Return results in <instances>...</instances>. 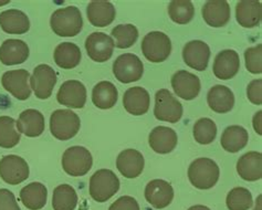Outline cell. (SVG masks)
Segmentation results:
<instances>
[{
  "instance_id": "cell-1",
  "label": "cell",
  "mask_w": 262,
  "mask_h": 210,
  "mask_svg": "<svg viewBox=\"0 0 262 210\" xmlns=\"http://www.w3.org/2000/svg\"><path fill=\"white\" fill-rule=\"evenodd\" d=\"M50 25L53 32L60 37H75L82 30L83 19L77 7L69 6L52 13Z\"/></svg>"
},
{
  "instance_id": "cell-2",
  "label": "cell",
  "mask_w": 262,
  "mask_h": 210,
  "mask_svg": "<svg viewBox=\"0 0 262 210\" xmlns=\"http://www.w3.org/2000/svg\"><path fill=\"white\" fill-rule=\"evenodd\" d=\"M220 171L217 163L210 158H197L188 168V178L198 189H210L217 184Z\"/></svg>"
},
{
  "instance_id": "cell-3",
  "label": "cell",
  "mask_w": 262,
  "mask_h": 210,
  "mask_svg": "<svg viewBox=\"0 0 262 210\" xmlns=\"http://www.w3.org/2000/svg\"><path fill=\"white\" fill-rule=\"evenodd\" d=\"M120 179L110 170L95 172L90 179L89 192L91 197L98 202H105L119 192Z\"/></svg>"
},
{
  "instance_id": "cell-4",
  "label": "cell",
  "mask_w": 262,
  "mask_h": 210,
  "mask_svg": "<svg viewBox=\"0 0 262 210\" xmlns=\"http://www.w3.org/2000/svg\"><path fill=\"white\" fill-rule=\"evenodd\" d=\"M80 117L71 110H57L50 117L51 134L60 141H68L80 131Z\"/></svg>"
},
{
  "instance_id": "cell-5",
  "label": "cell",
  "mask_w": 262,
  "mask_h": 210,
  "mask_svg": "<svg viewBox=\"0 0 262 210\" xmlns=\"http://www.w3.org/2000/svg\"><path fill=\"white\" fill-rule=\"evenodd\" d=\"M92 164L91 153L83 146H72L62 156V168L73 177L84 176L92 168Z\"/></svg>"
},
{
  "instance_id": "cell-6",
  "label": "cell",
  "mask_w": 262,
  "mask_h": 210,
  "mask_svg": "<svg viewBox=\"0 0 262 210\" xmlns=\"http://www.w3.org/2000/svg\"><path fill=\"white\" fill-rule=\"evenodd\" d=\"M142 51L144 57L150 62H164L171 52L170 39L164 32L151 31L142 41Z\"/></svg>"
},
{
  "instance_id": "cell-7",
  "label": "cell",
  "mask_w": 262,
  "mask_h": 210,
  "mask_svg": "<svg viewBox=\"0 0 262 210\" xmlns=\"http://www.w3.org/2000/svg\"><path fill=\"white\" fill-rule=\"evenodd\" d=\"M154 115L160 121L177 123L183 116V105L168 90L162 89L155 94Z\"/></svg>"
},
{
  "instance_id": "cell-8",
  "label": "cell",
  "mask_w": 262,
  "mask_h": 210,
  "mask_svg": "<svg viewBox=\"0 0 262 210\" xmlns=\"http://www.w3.org/2000/svg\"><path fill=\"white\" fill-rule=\"evenodd\" d=\"M115 78L122 83L139 81L144 73L142 60L133 53H124L117 58L113 65Z\"/></svg>"
},
{
  "instance_id": "cell-9",
  "label": "cell",
  "mask_w": 262,
  "mask_h": 210,
  "mask_svg": "<svg viewBox=\"0 0 262 210\" xmlns=\"http://www.w3.org/2000/svg\"><path fill=\"white\" fill-rule=\"evenodd\" d=\"M0 177L10 185H19L29 177V166L17 155H7L0 160Z\"/></svg>"
},
{
  "instance_id": "cell-10",
  "label": "cell",
  "mask_w": 262,
  "mask_h": 210,
  "mask_svg": "<svg viewBox=\"0 0 262 210\" xmlns=\"http://www.w3.org/2000/svg\"><path fill=\"white\" fill-rule=\"evenodd\" d=\"M57 80V73L50 66L39 65L33 70V74L30 76V87L33 89L38 99L46 100L51 96Z\"/></svg>"
},
{
  "instance_id": "cell-11",
  "label": "cell",
  "mask_w": 262,
  "mask_h": 210,
  "mask_svg": "<svg viewBox=\"0 0 262 210\" xmlns=\"http://www.w3.org/2000/svg\"><path fill=\"white\" fill-rule=\"evenodd\" d=\"M29 79L30 73L27 70H12L4 73L2 83L4 89L11 95L20 101H25L31 95V89L28 84Z\"/></svg>"
},
{
  "instance_id": "cell-12",
  "label": "cell",
  "mask_w": 262,
  "mask_h": 210,
  "mask_svg": "<svg viewBox=\"0 0 262 210\" xmlns=\"http://www.w3.org/2000/svg\"><path fill=\"white\" fill-rule=\"evenodd\" d=\"M114 40L103 32H93L85 40L88 55L95 62H105L111 59L114 51Z\"/></svg>"
},
{
  "instance_id": "cell-13",
  "label": "cell",
  "mask_w": 262,
  "mask_h": 210,
  "mask_svg": "<svg viewBox=\"0 0 262 210\" xmlns=\"http://www.w3.org/2000/svg\"><path fill=\"white\" fill-rule=\"evenodd\" d=\"M171 88L177 96L183 100H194L201 92V80L197 75L185 70L177 71L171 76Z\"/></svg>"
},
{
  "instance_id": "cell-14",
  "label": "cell",
  "mask_w": 262,
  "mask_h": 210,
  "mask_svg": "<svg viewBox=\"0 0 262 210\" xmlns=\"http://www.w3.org/2000/svg\"><path fill=\"white\" fill-rule=\"evenodd\" d=\"M57 100L60 104L71 109H82L86 102V89L84 84L77 80H69L62 83Z\"/></svg>"
},
{
  "instance_id": "cell-15",
  "label": "cell",
  "mask_w": 262,
  "mask_h": 210,
  "mask_svg": "<svg viewBox=\"0 0 262 210\" xmlns=\"http://www.w3.org/2000/svg\"><path fill=\"white\" fill-rule=\"evenodd\" d=\"M210 48L204 41L194 40L186 44L183 50V59L189 68L197 71H205L208 67Z\"/></svg>"
},
{
  "instance_id": "cell-16",
  "label": "cell",
  "mask_w": 262,
  "mask_h": 210,
  "mask_svg": "<svg viewBox=\"0 0 262 210\" xmlns=\"http://www.w3.org/2000/svg\"><path fill=\"white\" fill-rule=\"evenodd\" d=\"M145 198L156 209L166 208L174 199V189L166 180H150L145 188Z\"/></svg>"
},
{
  "instance_id": "cell-17",
  "label": "cell",
  "mask_w": 262,
  "mask_h": 210,
  "mask_svg": "<svg viewBox=\"0 0 262 210\" xmlns=\"http://www.w3.org/2000/svg\"><path fill=\"white\" fill-rule=\"evenodd\" d=\"M239 69V54L234 50H224L216 55L212 71L217 79L229 80L238 73Z\"/></svg>"
},
{
  "instance_id": "cell-18",
  "label": "cell",
  "mask_w": 262,
  "mask_h": 210,
  "mask_svg": "<svg viewBox=\"0 0 262 210\" xmlns=\"http://www.w3.org/2000/svg\"><path fill=\"white\" fill-rule=\"evenodd\" d=\"M144 164L142 153L133 149L121 152L116 159L117 170L126 178L139 177L144 170Z\"/></svg>"
},
{
  "instance_id": "cell-19",
  "label": "cell",
  "mask_w": 262,
  "mask_h": 210,
  "mask_svg": "<svg viewBox=\"0 0 262 210\" xmlns=\"http://www.w3.org/2000/svg\"><path fill=\"white\" fill-rule=\"evenodd\" d=\"M150 104V96L142 87L129 88L123 96V105L129 114L140 116L147 113Z\"/></svg>"
},
{
  "instance_id": "cell-20",
  "label": "cell",
  "mask_w": 262,
  "mask_h": 210,
  "mask_svg": "<svg viewBox=\"0 0 262 210\" xmlns=\"http://www.w3.org/2000/svg\"><path fill=\"white\" fill-rule=\"evenodd\" d=\"M28 58L29 48L23 40H6L0 47V61L5 66L21 65Z\"/></svg>"
},
{
  "instance_id": "cell-21",
  "label": "cell",
  "mask_w": 262,
  "mask_h": 210,
  "mask_svg": "<svg viewBox=\"0 0 262 210\" xmlns=\"http://www.w3.org/2000/svg\"><path fill=\"white\" fill-rule=\"evenodd\" d=\"M202 12L206 24L213 28L224 27L230 20V7L225 0L207 2L203 7Z\"/></svg>"
},
{
  "instance_id": "cell-22",
  "label": "cell",
  "mask_w": 262,
  "mask_h": 210,
  "mask_svg": "<svg viewBox=\"0 0 262 210\" xmlns=\"http://www.w3.org/2000/svg\"><path fill=\"white\" fill-rule=\"evenodd\" d=\"M177 134L173 129L166 126H157L150 132L148 143L150 149L158 154L173 152L177 145Z\"/></svg>"
},
{
  "instance_id": "cell-23",
  "label": "cell",
  "mask_w": 262,
  "mask_h": 210,
  "mask_svg": "<svg viewBox=\"0 0 262 210\" xmlns=\"http://www.w3.org/2000/svg\"><path fill=\"white\" fill-rule=\"evenodd\" d=\"M16 125L17 130L26 136L38 137L45 131V116L37 110H26L20 114Z\"/></svg>"
},
{
  "instance_id": "cell-24",
  "label": "cell",
  "mask_w": 262,
  "mask_h": 210,
  "mask_svg": "<svg viewBox=\"0 0 262 210\" xmlns=\"http://www.w3.org/2000/svg\"><path fill=\"white\" fill-rule=\"evenodd\" d=\"M239 176L247 181H256L262 177V155L259 152H248L237 163Z\"/></svg>"
},
{
  "instance_id": "cell-25",
  "label": "cell",
  "mask_w": 262,
  "mask_h": 210,
  "mask_svg": "<svg viewBox=\"0 0 262 210\" xmlns=\"http://www.w3.org/2000/svg\"><path fill=\"white\" fill-rule=\"evenodd\" d=\"M0 27L6 33L24 34L29 31L30 21L21 10L9 9L0 13Z\"/></svg>"
},
{
  "instance_id": "cell-26",
  "label": "cell",
  "mask_w": 262,
  "mask_h": 210,
  "mask_svg": "<svg viewBox=\"0 0 262 210\" xmlns=\"http://www.w3.org/2000/svg\"><path fill=\"white\" fill-rule=\"evenodd\" d=\"M88 19L94 27L104 28L111 25L115 19V7L110 2H92L86 8Z\"/></svg>"
},
{
  "instance_id": "cell-27",
  "label": "cell",
  "mask_w": 262,
  "mask_h": 210,
  "mask_svg": "<svg viewBox=\"0 0 262 210\" xmlns=\"http://www.w3.org/2000/svg\"><path fill=\"white\" fill-rule=\"evenodd\" d=\"M207 103L216 113H228L234 105V95L229 88L225 86H215L207 94Z\"/></svg>"
},
{
  "instance_id": "cell-28",
  "label": "cell",
  "mask_w": 262,
  "mask_h": 210,
  "mask_svg": "<svg viewBox=\"0 0 262 210\" xmlns=\"http://www.w3.org/2000/svg\"><path fill=\"white\" fill-rule=\"evenodd\" d=\"M261 3L256 0H243L237 4L236 18L244 28H253L261 23Z\"/></svg>"
},
{
  "instance_id": "cell-29",
  "label": "cell",
  "mask_w": 262,
  "mask_h": 210,
  "mask_svg": "<svg viewBox=\"0 0 262 210\" xmlns=\"http://www.w3.org/2000/svg\"><path fill=\"white\" fill-rule=\"evenodd\" d=\"M248 139H249V134L245 128L239 125H231L224 131L220 143L225 151L238 153L247 146Z\"/></svg>"
},
{
  "instance_id": "cell-30",
  "label": "cell",
  "mask_w": 262,
  "mask_h": 210,
  "mask_svg": "<svg viewBox=\"0 0 262 210\" xmlns=\"http://www.w3.org/2000/svg\"><path fill=\"white\" fill-rule=\"evenodd\" d=\"M48 191L43 184L31 183L20 192V200L29 210H40L47 204Z\"/></svg>"
},
{
  "instance_id": "cell-31",
  "label": "cell",
  "mask_w": 262,
  "mask_h": 210,
  "mask_svg": "<svg viewBox=\"0 0 262 210\" xmlns=\"http://www.w3.org/2000/svg\"><path fill=\"white\" fill-rule=\"evenodd\" d=\"M117 89L112 82L101 81L93 88L92 102L101 110L112 109L117 102Z\"/></svg>"
},
{
  "instance_id": "cell-32",
  "label": "cell",
  "mask_w": 262,
  "mask_h": 210,
  "mask_svg": "<svg viewBox=\"0 0 262 210\" xmlns=\"http://www.w3.org/2000/svg\"><path fill=\"white\" fill-rule=\"evenodd\" d=\"M81 61L80 48L72 42H62L54 50V62L57 66L70 70L79 66Z\"/></svg>"
},
{
  "instance_id": "cell-33",
  "label": "cell",
  "mask_w": 262,
  "mask_h": 210,
  "mask_svg": "<svg viewBox=\"0 0 262 210\" xmlns=\"http://www.w3.org/2000/svg\"><path fill=\"white\" fill-rule=\"evenodd\" d=\"M78 205V195L75 189L62 184L53 191L52 207L54 210H74Z\"/></svg>"
},
{
  "instance_id": "cell-34",
  "label": "cell",
  "mask_w": 262,
  "mask_h": 210,
  "mask_svg": "<svg viewBox=\"0 0 262 210\" xmlns=\"http://www.w3.org/2000/svg\"><path fill=\"white\" fill-rule=\"evenodd\" d=\"M168 15L177 25H187L195 16V7L189 0H174L168 5Z\"/></svg>"
},
{
  "instance_id": "cell-35",
  "label": "cell",
  "mask_w": 262,
  "mask_h": 210,
  "mask_svg": "<svg viewBox=\"0 0 262 210\" xmlns=\"http://www.w3.org/2000/svg\"><path fill=\"white\" fill-rule=\"evenodd\" d=\"M15 125L16 121L12 117L0 116V147L3 149H12L21 139Z\"/></svg>"
},
{
  "instance_id": "cell-36",
  "label": "cell",
  "mask_w": 262,
  "mask_h": 210,
  "mask_svg": "<svg viewBox=\"0 0 262 210\" xmlns=\"http://www.w3.org/2000/svg\"><path fill=\"white\" fill-rule=\"evenodd\" d=\"M112 37L115 39L114 46L119 49L132 47L139 38V30L133 25H119L112 30Z\"/></svg>"
},
{
  "instance_id": "cell-37",
  "label": "cell",
  "mask_w": 262,
  "mask_h": 210,
  "mask_svg": "<svg viewBox=\"0 0 262 210\" xmlns=\"http://www.w3.org/2000/svg\"><path fill=\"white\" fill-rule=\"evenodd\" d=\"M252 195L245 187H236L227 195L226 205L229 210H248L252 206Z\"/></svg>"
},
{
  "instance_id": "cell-38",
  "label": "cell",
  "mask_w": 262,
  "mask_h": 210,
  "mask_svg": "<svg viewBox=\"0 0 262 210\" xmlns=\"http://www.w3.org/2000/svg\"><path fill=\"white\" fill-rule=\"evenodd\" d=\"M217 136V126L212 120L204 117L198 120L194 125V137L196 142L203 145H208L215 141Z\"/></svg>"
},
{
  "instance_id": "cell-39",
  "label": "cell",
  "mask_w": 262,
  "mask_h": 210,
  "mask_svg": "<svg viewBox=\"0 0 262 210\" xmlns=\"http://www.w3.org/2000/svg\"><path fill=\"white\" fill-rule=\"evenodd\" d=\"M246 68L253 74L262 73V45L247 49L245 51Z\"/></svg>"
},
{
  "instance_id": "cell-40",
  "label": "cell",
  "mask_w": 262,
  "mask_h": 210,
  "mask_svg": "<svg viewBox=\"0 0 262 210\" xmlns=\"http://www.w3.org/2000/svg\"><path fill=\"white\" fill-rule=\"evenodd\" d=\"M0 210H20L15 195L6 188L0 189Z\"/></svg>"
},
{
  "instance_id": "cell-41",
  "label": "cell",
  "mask_w": 262,
  "mask_h": 210,
  "mask_svg": "<svg viewBox=\"0 0 262 210\" xmlns=\"http://www.w3.org/2000/svg\"><path fill=\"white\" fill-rule=\"evenodd\" d=\"M247 96L252 104H262V80H253L249 83L247 89Z\"/></svg>"
},
{
  "instance_id": "cell-42",
  "label": "cell",
  "mask_w": 262,
  "mask_h": 210,
  "mask_svg": "<svg viewBox=\"0 0 262 210\" xmlns=\"http://www.w3.org/2000/svg\"><path fill=\"white\" fill-rule=\"evenodd\" d=\"M108 210H140V205L130 196H122L110 206Z\"/></svg>"
},
{
  "instance_id": "cell-43",
  "label": "cell",
  "mask_w": 262,
  "mask_h": 210,
  "mask_svg": "<svg viewBox=\"0 0 262 210\" xmlns=\"http://www.w3.org/2000/svg\"><path fill=\"white\" fill-rule=\"evenodd\" d=\"M261 116L262 112L259 111L258 113L253 116V129L256 131L259 135L262 134V128H261Z\"/></svg>"
},
{
  "instance_id": "cell-44",
  "label": "cell",
  "mask_w": 262,
  "mask_h": 210,
  "mask_svg": "<svg viewBox=\"0 0 262 210\" xmlns=\"http://www.w3.org/2000/svg\"><path fill=\"white\" fill-rule=\"evenodd\" d=\"M188 210H210V209L208 207L203 206V205H196V206L190 207Z\"/></svg>"
},
{
  "instance_id": "cell-45",
  "label": "cell",
  "mask_w": 262,
  "mask_h": 210,
  "mask_svg": "<svg viewBox=\"0 0 262 210\" xmlns=\"http://www.w3.org/2000/svg\"><path fill=\"white\" fill-rule=\"evenodd\" d=\"M261 195L258 196V199H257V204L256 207H254V210H261Z\"/></svg>"
}]
</instances>
